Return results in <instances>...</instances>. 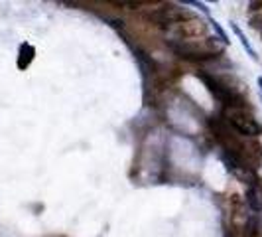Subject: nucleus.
I'll use <instances>...</instances> for the list:
<instances>
[{
    "label": "nucleus",
    "instance_id": "6",
    "mask_svg": "<svg viewBox=\"0 0 262 237\" xmlns=\"http://www.w3.org/2000/svg\"><path fill=\"white\" fill-rule=\"evenodd\" d=\"M34 57H36V48H34L32 44L24 42V44L20 46V50H18V60H16L18 69H28L30 64L34 62Z\"/></svg>",
    "mask_w": 262,
    "mask_h": 237
},
{
    "label": "nucleus",
    "instance_id": "8",
    "mask_svg": "<svg viewBox=\"0 0 262 237\" xmlns=\"http://www.w3.org/2000/svg\"><path fill=\"white\" fill-rule=\"evenodd\" d=\"M231 28H233V30H235L236 38L241 40V44H243V48H245V50H247V52H249V55H250V57H252V60H258V55H256V52H254V48H252V46H250V42H249V40H247V36H245V34H243V30H241V28L236 26L235 22H231Z\"/></svg>",
    "mask_w": 262,
    "mask_h": 237
},
{
    "label": "nucleus",
    "instance_id": "1",
    "mask_svg": "<svg viewBox=\"0 0 262 237\" xmlns=\"http://www.w3.org/2000/svg\"><path fill=\"white\" fill-rule=\"evenodd\" d=\"M168 46L176 55L193 62H207L223 52V46H217L213 40H201V42L178 40V42H168Z\"/></svg>",
    "mask_w": 262,
    "mask_h": 237
},
{
    "label": "nucleus",
    "instance_id": "4",
    "mask_svg": "<svg viewBox=\"0 0 262 237\" xmlns=\"http://www.w3.org/2000/svg\"><path fill=\"white\" fill-rule=\"evenodd\" d=\"M148 20L158 26H171V24H184L187 20H193V14L187 8H180L176 4H164L148 14Z\"/></svg>",
    "mask_w": 262,
    "mask_h": 237
},
{
    "label": "nucleus",
    "instance_id": "5",
    "mask_svg": "<svg viewBox=\"0 0 262 237\" xmlns=\"http://www.w3.org/2000/svg\"><path fill=\"white\" fill-rule=\"evenodd\" d=\"M180 30H182L184 38H187V40H195V38H199V34H201V36L207 34V28H205V24H203L201 20H187L184 24H180Z\"/></svg>",
    "mask_w": 262,
    "mask_h": 237
},
{
    "label": "nucleus",
    "instance_id": "7",
    "mask_svg": "<svg viewBox=\"0 0 262 237\" xmlns=\"http://www.w3.org/2000/svg\"><path fill=\"white\" fill-rule=\"evenodd\" d=\"M247 204L250 206V210L260 211L262 210V188L256 182L249 186L247 190Z\"/></svg>",
    "mask_w": 262,
    "mask_h": 237
},
{
    "label": "nucleus",
    "instance_id": "10",
    "mask_svg": "<svg viewBox=\"0 0 262 237\" xmlns=\"http://www.w3.org/2000/svg\"><path fill=\"white\" fill-rule=\"evenodd\" d=\"M187 4H191V6H197V8L201 10V12H203V14H207V16H209V10H207V6H205L203 2H187Z\"/></svg>",
    "mask_w": 262,
    "mask_h": 237
},
{
    "label": "nucleus",
    "instance_id": "11",
    "mask_svg": "<svg viewBox=\"0 0 262 237\" xmlns=\"http://www.w3.org/2000/svg\"><path fill=\"white\" fill-rule=\"evenodd\" d=\"M258 87H260V93H262V77H258Z\"/></svg>",
    "mask_w": 262,
    "mask_h": 237
},
{
    "label": "nucleus",
    "instance_id": "3",
    "mask_svg": "<svg viewBox=\"0 0 262 237\" xmlns=\"http://www.w3.org/2000/svg\"><path fill=\"white\" fill-rule=\"evenodd\" d=\"M197 77L205 83L207 91H209L219 103H223L225 109H229V107H245V99L236 91H233V87H229V85H227L225 81H221L219 77L209 75V73H203V71H199Z\"/></svg>",
    "mask_w": 262,
    "mask_h": 237
},
{
    "label": "nucleus",
    "instance_id": "2",
    "mask_svg": "<svg viewBox=\"0 0 262 237\" xmlns=\"http://www.w3.org/2000/svg\"><path fill=\"white\" fill-rule=\"evenodd\" d=\"M223 118L229 123V127L235 129L238 134H245V136H258V134H262V125L245 107H229V109H225Z\"/></svg>",
    "mask_w": 262,
    "mask_h": 237
},
{
    "label": "nucleus",
    "instance_id": "9",
    "mask_svg": "<svg viewBox=\"0 0 262 237\" xmlns=\"http://www.w3.org/2000/svg\"><path fill=\"white\" fill-rule=\"evenodd\" d=\"M211 24H213V30L219 34V38L223 40V44H229V38H227V34H225V30L219 26V22H215V20H211Z\"/></svg>",
    "mask_w": 262,
    "mask_h": 237
}]
</instances>
